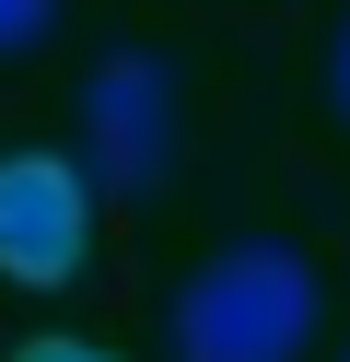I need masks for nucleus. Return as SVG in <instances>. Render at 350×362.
Returning <instances> with one entry per match:
<instances>
[{
    "mask_svg": "<svg viewBox=\"0 0 350 362\" xmlns=\"http://www.w3.org/2000/svg\"><path fill=\"white\" fill-rule=\"evenodd\" d=\"M93 234V187L70 152H0V281L12 292H59L82 269Z\"/></svg>",
    "mask_w": 350,
    "mask_h": 362,
    "instance_id": "7ed1b4c3",
    "label": "nucleus"
},
{
    "mask_svg": "<svg viewBox=\"0 0 350 362\" xmlns=\"http://www.w3.org/2000/svg\"><path fill=\"white\" fill-rule=\"evenodd\" d=\"M12 362H117V351H93V339H70V327H35V339H12Z\"/></svg>",
    "mask_w": 350,
    "mask_h": 362,
    "instance_id": "39448f33",
    "label": "nucleus"
},
{
    "mask_svg": "<svg viewBox=\"0 0 350 362\" xmlns=\"http://www.w3.org/2000/svg\"><path fill=\"white\" fill-rule=\"evenodd\" d=\"M315 315H327V281H315L303 245L233 234L222 257L175 292L163 351H175V362H303V351H315Z\"/></svg>",
    "mask_w": 350,
    "mask_h": 362,
    "instance_id": "f257e3e1",
    "label": "nucleus"
},
{
    "mask_svg": "<svg viewBox=\"0 0 350 362\" xmlns=\"http://www.w3.org/2000/svg\"><path fill=\"white\" fill-rule=\"evenodd\" d=\"M339 362H350V351H339Z\"/></svg>",
    "mask_w": 350,
    "mask_h": 362,
    "instance_id": "0eeeda50",
    "label": "nucleus"
},
{
    "mask_svg": "<svg viewBox=\"0 0 350 362\" xmlns=\"http://www.w3.org/2000/svg\"><path fill=\"white\" fill-rule=\"evenodd\" d=\"M327 94H339V117H350V24H339V47H327Z\"/></svg>",
    "mask_w": 350,
    "mask_h": 362,
    "instance_id": "423d86ee",
    "label": "nucleus"
},
{
    "mask_svg": "<svg viewBox=\"0 0 350 362\" xmlns=\"http://www.w3.org/2000/svg\"><path fill=\"white\" fill-rule=\"evenodd\" d=\"M82 187L93 199H152L175 175V71L152 47H105L82 82Z\"/></svg>",
    "mask_w": 350,
    "mask_h": 362,
    "instance_id": "f03ea898",
    "label": "nucleus"
},
{
    "mask_svg": "<svg viewBox=\"0 0 350 362\" xmlns=\"http://www.w3.org/2000/svg\"><path fill=\"white\" fill-rule=\"evenodd\" d=\"M47 24H59V0H0V59L47 47Z\"/></svg>",
    "mask_w": 350,
    "mask_h": 362,
    "instance_id": "20e7f679",
    "label": "nucleus"
}]
</instances>
